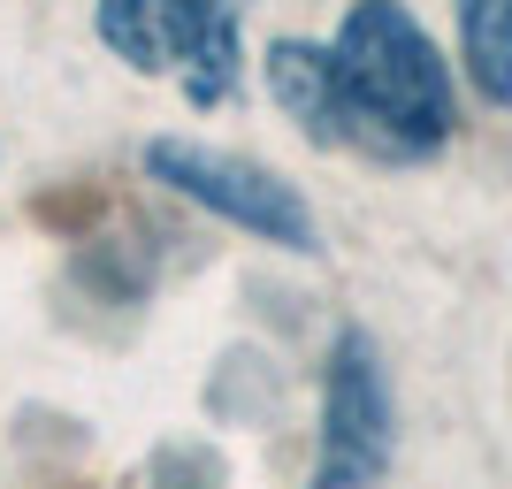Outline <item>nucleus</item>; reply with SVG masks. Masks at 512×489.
I'll return each mask as SVG.
<instances>
[{
    "label": "nucleus",
    "mask_w": 512,
    "mask_h": 489,
    "mask_svg": "<svg viewBox=\"0 0 512 489\" xmlns=\"http://www.w3.org/2000/svg\"><path fill=\"white\" fill-rule=\"evenodd\" d=\"M92 31L138 77H169L192 107H222L245 69L237 0H100Z\"/></svg>",
    "instance_id": "nucleus-2"
},
{
    "label": "nucleus",
    "mask_w": 512,
    "mask_h": 489,
    "mask_svg": "<svg viewBox=\"0 0 512 489\" xmlns=\"http://www.w3.org/2000/svg\"><path fill=\"white\" fill-rule=\"evenodd\" d=\"M459 100L436 39L406 0H352L321 46V130L314 146H352L367 161H428L451 146Z\"/></svg>",
    "instance_id": "nucleus-1"
},
{
    "label": "nucleus",
    "mask_w": 512,
    "mask_h": 489,
    "mask_svg": "<svg viewBox=\"0 0 512 489\" xmlns=\"http://www.w3.org/2000/svg\"><path fill=\"white\" fill-rule=\"evenodd\" d=\"M459 54L490 107H512V0H459Z\"/></svg>",
    "instance_id": "nucleus-5"
},
{
    "label": "nucleus",
    "mask_w": 512,
    "mask_h": 489,
    "mask_svg": "<svg viewBox=\"0 0 512 489\" xmlns=\"http://www.w3.org/2000/svg\"><path fill=\"white\" fill-rule=\"evenodd\" d=\"M146 176H153V184H169L176 199H192V207L237 222V230L283 245V253H314V207H306L283 176H268L260 161L192 146V138H153V146H146Z\"/></svg>",
    "instance_id": "nucleus-4"
},
{
    "label": "nucleus",
    "mask_w": 512,
    "mask_h": 489,
    "mask_svg": "<svg viewBox=\"0 0 512 489\" xmlns=\"http://www.w3.org/2000/svg\"><path fill=\"white\" fill-rule=\"evenodd\" d=\"M398 451V405H390V375L375 360L367 329H344L329 344V383H321V451L306 489H375Z\"/></svg>",
    "instance_id": "nucleus-3"
}]
</instances>
